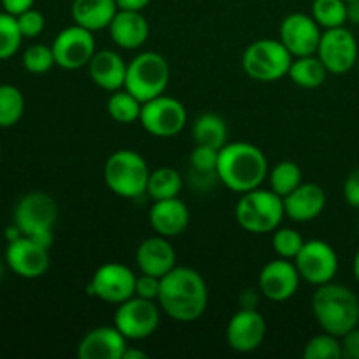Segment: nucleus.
<instances>
[{
	"label": "nucleus",
	"mask_w": 359,
	"mask_h": 359,
	"mask_svg": "<svg viewBox=\"0 0 359 359\" xmlns=\"http://www.w3.org/2000/svg\"><path fill=\"white\" fill-rule=\"evenodd\" d=\"M160 283H161L160 277L140 273V276H137V280H135V297L156 302L158 293H160Z\"/></svg>",
	"instance_id": "58836bf2"
},
{
	"label": "nucleus",
	"mask_w": 359,
	"mask_h": 359,
	"mask_svg": "<svg viewBox=\"0 0 359 359\" xmlns=\"http://www.w3.org/2000/svg\"><path fill=\"white\" fill-rule=\"evenodd\" d=\"M149 224L156 235L174 238L184 233L189 224V209L179 196L156 200L149 210Z\"/></svg>",
	"instance_id": "4be33fe9"
},
{
	"label": "nucleus",
	"mask_w": 359,
	"mask_h": 359,
	"mask_svg": "<svg viewBox=\"0 0 359 359\" xmlns=\"http://www.w3.org/2000/svg\"><path fill=\"white\" fill-rule=\"evenodd\" d=\"M312 314L323 332L342 339L359 325V298L353 290L332 280L312 294Z\"/></svg>",
	"instance_id": "7ed1b4c3"
},
{
	"label": "nucleus",
	"mask_w": 359,
	"mask_h": 359,
	"mask_svg": "<svg viewBox=\"0 0 359 359\" xmlns=\"http://www.w3.org/2000/svg\"><path fill=\"white\" fill-rule=\"evenodd\" d=\"M293 262L302 280L312 286L332 283L339 272V255L328 242L319 241V238L305 242Z\"/></svg>",
	"instance_id": "9b49d317"
},
{
	"label": "nucleus",
	"mask_w": 359,
	"mask_h": 359,
	"mask_svg": "<svg viewBox=\"0 0 359 359\" xmlns=\"http://www.w3.org/2000/svg\"><path fill=\"white\" fill-rule=\"evenodd\" d=\"M51 49L56 67L63 70H79L88 67L90 60L93 58L97 51V42H95L93 32L74 23L56 35Z\"/></svg>",
	"instance_id": "ddd939ff"
},
{
	"label": "nucleus",
	"mask_w": 359,
	"mask_h": 359,
	"mask_svg": "<svg viewBox=\"0 0 359 359\" xmlns=\"http://www.w3.org/2000/svg\"><path fill=\"white\" fill-rule=\"evenodd\" d=\"M293 55L279 39H259L242 55V69L258 83H276L290 72Z\"/></svg>",
	"instance_id": "0eeeda50"
},
{
	"label": "nucleus",
	"mask_w": 359,
	"mask_h": 359,
	"mask_svg": "<svg viewBox=\"0 0 359 359\" xmlns=\"http://www.w3.org/2000/svg\"><path fill=\"white\" fill-rule=\"evenodd\" d=\"M328 70L323 65L318 55H309V56H297L293 58L290 67L287 77L293 81L297 86L305 88V90H316L321 84H325Z\"/></svg>",
	"instance_id": "bb28decb"
},
{
	"label": "nucleus",
	"mask_w": 359,
	"mask_h": 359,
	"mask_svg": "<svg viewBox=\"0 0 359 359\" xmlns=\"http://www.w3.org/2000/svg\"><path fill=\"white\" fill-rule=\"evenodd\" d=\"M300 273L293 259H284L277 256L266 263L258 276V290L262 297L270 302H286L293 297L300 286Z\"/></svg>",
	"instance_id": "f3484780"
},
{
	"label": "nucleus",
	"mask_w": 359,
	"mask_h": 359,
	"mask_svg": "<svg viewBox=\"0 0 359 359\" xmlns=\"http://www.w3.org/2000/svg\"><path fill=\"white\" fill-rule=\"evenodd\" d=\"M21 230L20 228L16 226V224H13V226H9L6 230V238H7V242H13V241H16V238H20L21 237Z\"/></svg>",
	"instance_id": "de8ad7c7"
},
{
	"label": "nucleus",
	"mask_w": 359,
	"mask_h": 359,
	"mask_svg": "<svg viewBox=\"0 0 359 359\" xmlns=\"http://www.w3.org/2000/svg\"><path fill=\"white\" fill-rule=\"evenodd\" d=\"M170 83V67L165 56L156 51H144L133 56L126 67L125 90L140 102L156 98L167 91Z\"/></svg>",
	"instance_id": "423d86ee"
},
{
	"label": "nucleus",
	"mask_w": 359,
	"mask_h": 359,
	"mask_svg": "<svg viewBox=\"0 0 359 359\" xmlns=\"http://www.w3.org/2000/svg\"><path fill=\"white\" fill-rule=\"evenodd\" d=\"M312 18L318 21L323 30L346 27L347 2H344V0H314L312 2Z\"/></svg>",
	"instance_id": "2f4dec72"
},
{
	"label": "nucleus",
	"mask_w": 359,
	"mask_h": 359,
	"mask_svg": "<svg viewBox=\"0 0 359 359\" xmlns=\"http://www.w3.org/2000/svg\"><path fill=\"white\" fill-rule=\"evenodd\" d=\"M191 137L198 146L221 149L228 142V126L219 114L203 112L193 123Z\"/></svg>",
	"instance_id": "a878e982"
},
{
	"label": "nucleus",
	"mask_w": 359,
	"mask_h": 359,
	"mask_svg": "<svg viewBox=\"0 0 359 359\" xmlns=\"http://www.w3.org/2000/svg\"><path fill=\"white\" fill-rule=\"evenodd\" d=\"M358 226H359V216H358Z\"/></svg>",
	"instance_id": "864d4df0"
},
{
	"label": "nucleus",
	"mask_w": 359,
	"mask_h": 359,
	"mask_svg": "<svg viewBox=\"0 0 359 359\" xmlns=\"http://www.w3.org/2000/svg\"><path fill=\"white\" fill-rule=\"evenodd\" d=\"M7 263H6V258H0V279H2L4 276V270H6Z\"/></svg>",
	"instance_id": "8fccbe9b"
},
{
	"label": "nucleus",
	"mask_w": 359,
	"mask_h": 359,
	"mask_svg": "<svg viewBox=\"0 0 359 359\" xmlns=\"http://www.w3.org/2000/svg\"><path fill=\"white\" fill-rule=\"evenodd\" d=\"M2 7L6 13L13 14V16H20L25 11L32 9L35 4V0H0Z\"/></svg>",
	"instance_id": "79ce46f5"
},
{
	"label": "nucleus",
	"mask_w": 359,
	"mask_h": 359,
	"mask_svg": "<svg viewBox=\"0 0 359 359\" xmlns=\"http://www.w3.org/2000/svg\"><path fill=\"white\" fill-rule=\"evenodd\" d=\"M0 156H2V147H0Z\"/></svg>",
	"instance_id": "603ef678"
},
{
	"label": "nucleus",
	"mask_w": 359,
	"mask_h": 359,
	"mask_svg": "<svg viewBox=\"0 0 359 359\" xmlns=\"http://www.w3.org/2000/svg\"><path fill=\"white\" fill-rule=\"evenodd\" d=\"M25 114V97L14 84H0V128L18 125Z\"/></svg>",
	"instance_id": "c756f323"
},
{
	"label": "nucleus",
	"mask_w": 359,
	"mask_h": 359,
	"mask_svg": "<svg viewBox=\"0 0 359 359\" xmlns=\"http://www.w3.org/2000/svg\"><path fill=\"white\" fill-rule=\"evenodd\" d=\"M216 174L230 191L242 195L262 188L269 177V160L255 144L226 142L219 149Z\"/></svg>",
	"instance_id": "f03ea898"
},
{
	"label": "nucleus",
	"mask_w": 359,
	"mask_h": 359,
	"mask_svg": "<svg viewBox=\"0 0 359 359\" xmlns=\"http://www.w3.org/2000/svg\"><path fill=\"white\" fill-rule=\"evenodd\" d=\"M23 39L16 16L6 11L0 13V60L13 58L20 51Z\"/></svg>",
	"instance_id": "473e14b6"
},
{
	"label": "nucleus",
	"mask_w": 359,
	"mask_h": 359,
	"mask_svg": "<svg viewBox=\"0 0 359 359\" xmlns=\"http://www.w3.org/2000/svg\"><path fill=\"white\" fill-rule=\"evenodd\" d=\"M269 182L270 189L284 198V196L290 195L293 189H297L302 184V168L294 161H279L269 172Z\"/></svg>",
	"instance_id": "7c9ffc66"
},
{
	"label": "nucleus",
	"mask_w": 359,
	"mask_h": 359,
	"mask_svg": "<svg viewBox=\"0 0 359 359\" xmlns=\"http://www.w3.org/2000/svg\"><path fill=\"white\" fill-rule=\"evenodd\" d=\"M160 305L154 300H146L133 294L121 302L114 312V326L126 340L149 339L160 326Z\"/></svg>",
	"instance_id": "1a4fd4ad"
},
{
	"label": "nucleus",
	"mask_w": 359,
	"mask_h": 359,
	"mask_svg": "<svg viewBox=\"0 0 359 359\" xmlns=\"http://www.w3.org/2000/svg\"><path fill=\"white\" fill-rule=\"evenodd\" d=\"M126 67L128 63H125L119 53L100 49V51H95L93 58L88 63V74L98 88L112 93L125 88Z\"/></svg>",
	"instance_id": "b1692460"
},
{
	"label": "nucleus",
	"mask_w": 359,
	"mask_h": 359,
	"mask_svg": "<svg viewBox=\"0 0 359 359\" xmlns=\"http://www.w3.org/2000/svg\"><path fill=\"white\" fill-rule=\"evenodd\" d=\"M286 217L284 200L272 189L256 188L242 193L235 207V219L242 230L255 235L273 233Z\"/></svg>",
	"instance_id": "20e7f679"
},
{
	"label": "nucleus",
	"mask_w": 359,
	"mask_h": 359,
	"mask_svg": "<svg viewBox=\"0 0 359 359\" xmlns=\"http://www.w3.org/2000/svg\"><path fill=\"white\" fill-rule=\"evenodd\" d=\"M259 294L262 291H256L252 287H245L241 294H238V304H241V309H258L259 304Z\"/></svg>",
	"instance_id": "37998d69"
},
{
	"label": "nucleus",
	"mask_w": 359,
	"mask_h": 359,
	"mask_svg": "<svg viewBox=\"0 0 359 359\" xmlns=\"http://www.w3.org/2000/svg\"><path fill=\"white\" fill-rule=\"evenodd\" d=\"M358 70H359V60H358Z\"/></svg>",
	"instance_id": "5fc2aeb1"
},
{
	"label": "nucleus",
	"mask_w": 359,
	"mask_h": 359,
	"mask_svg": "<svg viewBox=\"0 0 359 359\" xmlns=\"http://www.w3.org/2000/svg\"><path fill=\"white\" fill-rule=\"evenodd\" d=\"M347 21L353 25H359V0L347 4Z\"/></svg>",
	"instance_id": "a18cd8bd"
},
{
	"label": "nucleus",
	"mask_w": 359,
	"mask_h": 359,
	"mask_svg": "<svg viewBox=\"0 0 359 359\" xmlns=\"http://www.w3.org/2000/svg\"><path fill=\"white\" fill-rule=\"evenodd\" d=\"M139 121L149 135L158 139H170L181 133L186 126L188 111L182 102L163 93L144 102Z\"/></svg>",
	"instance_id": "6e6552de"
},
{
	"label": "nucleus",
	"mask_w": 359,
	"mask_h": 359,
	"mask_svg": "<svg viewBox=\"0 0 359 359\" xmlns=\"http://www.w3.org/2000/svg\"><path fill=\"white\" fill-rule=\"evenodd\" d=\"M156 302L172 321L195 323L209 304L205 279L191 266H174L161 277Z\"/></svg>",
	"instance_id": "f257e3e1"
},
{
	"label": "nucleus",
	"mask_w": 359,
	"mask_h": 359,
	"mask_svg": "<svg viewBox=\"0 0 359 359\" xmlns=\"http://www.w3.org/2000/svg\"><path fill=\"white\" fill-rule=\"evenodd\" d=\"M344 358L359 359V326L342 337Z\"/></svg>",
	"instance_id": "a19ab883"
},
{
	"label": "nucleus",
	"mask_w": 359,
	"mask_h": 359,
	"mask_svg": "<svg viewBox=\"0 0 359 359\" xmlns=\"http://www.w3.org/2000/svg\"><path fill=\"white\" fill-rule=\"evenodd\" d=\"M321 27L312 18V14L293 13L287 14L279 28V41L286 46L287 51L297 56L316 55L321 41Z\"/></svg>",
	"instance_id": "dca6fc26"
},
{
	"label": "nucleus",
	"mask_w": 359,
	"mask_h": 359,
	"mask_svg": "<svg viewBox=\"0 0 359 359\" xmlns=\"http://www.w3.org/2000/svg\"><path fill=\"white\" fill-rule=\"evenodd\" d=\"M147 354L140 349H133V347H126L125 354H123V359H146Z\"/></svg>",
	"instance_id": "49530a36"
},
{
	"label": "nucleus",
	"mask_w": 359,
	"mask_h": 359,
	"mask_svg": "<svg viewBox=\"0 0 359 359\" xmlns=\"http://www.w3.org/2000/svg\"><path fill=\"white\" fill-rule=\"evenodd\" d=\"M344 2H347V4H349V2H356V0H344Z\"/></svg>",
	"instance_id": "3c124183"
},
{
	"label": "nucleus",
	"mask_w": 359,
	"mask_h": 359,
	"mask_svg": "<svg viewBox=\"0 0 359 359\" xmlns=\"http://www.w3.org/2000/svg\"><path fill=\"white\" fill-rule=\"evenodd\" d=\"M56 65L51 46L34 44L23 51V67L30 74H46Z\"/></svg>",
	"instance_id": "e433bc0d"
},
{
	"label": "nucleus",
	"mask_w": 359,
	"mask_h": 359,
	"mask_svg": "<svg viewBox=\"0 0 359 359\" xmlns=\"http://www.w3.org/2000/svg\"><path fill=\"white\" fill-rule=\"evenodd\" d=\"M316 55L330 74H346L358 65L359 49L353 32L346 27L325 30Z\"/></svg>",
	"instance_id": "4468645a"
},
{
	"label": "nucleus",
	"mask_w": 359,
	"mask_h": 359,
	"mask_svg": "<svg viewBox=\"0 0 359 359\" xmlns=\"http://www.w3.org/2000/svg\"><path fill=\"white\" fill-rule=\"evenodd\" d=\"M353 270H354V277H356V280L359 283V249L356 251V256H354Z\"/></svg>",
	"instance_id": "09e8293b"
},
{
	"label": "nucleus",
	"mask_w": 359,
	"mask_h": 359,
	"mask_svg": "<svg viewBox=\"0 0 359 359\" xmlns=\"http://www.w3.org/2000/svg\"><path fill=\"white\" fill-rule=\"evenodd\" d=\"M16 20L25 39H34L44 32V27H46L44 14H42L41 11L34 9V7L25 11V13H21L20 16H16Z\"/></svg>",
	"instance_id": "4c0bfd02"
},
{
	"label": "nucleus",
	"mask_w": 359,
	"mask_h": 359,
	"mask_svg": "<svg viewBox=\"0 0 359 359\" xmlns=\"http://www.w3.org/2000/svg\"><path fill=\"white\" fill-rule=\"evenodd\" d=\"M284 212L294 223H307L321 216L326 207V193L316 182H302L284 196Z\"/></svg>",
	"instance_id": "412c9836"
},
{
	"label": "nucleus",
	"mask_w": 359,
	"mask_h": 359,
	"mask_svg": "<svg viewBox=\"0 0 359 359\" xmlns=\"http://www.w3.org/2000/svg\"><path fill=\"white\" fill-rule=\"evenodd\" d=\"M181 189V174L172 167H160L149 174L146 195L153 198V202H156V200L175 198V196H179Z\"/></svg>",
	"instance_id": "cd10ccee"
},
{
	"label": "nucleus",
	"mask_w": 359,
	"mask_h": 359,
	"mask_svg": "<svg viewBox=\"0 0 359 359\" xmlns=\"http://www.w3.org/2000/svg\"><path fill=\"white\" fill-rule=\"evenodd\" d=\"M109 34L118 48L132 51L146 44L149 37V23L144 18L142 11L118 9L109 25Z\"/></svg>",
	"instance_id": "5701e85b"
},
{
	"label": "nucleus",
	"mask_w": 359,
	"mask_h": 359,
	"mask_svg": "<svg viewBox=\"0 0 359 359\" xmlns=\"http://www.w3.org/2000/svg\"><path fill=\"white\" fill-rule=\"evenodd\" d=\"M118 13L116 0H74L72 20L90 32L109 28L112 18Z\"/></svg>",
	"instance_id": "393cba45"
},
{
	"label": "nucleus",
	"mask_w": 359,
	"mask_h": 359,
	"mask_svg": "<svg viewBox=\"0 0 359 359\" xmlns=\"http://www.w3.org/2000/svg\"><path fill=\"white\" fill-rule=\"evenodd\" d=\"M118 9L125 11H142L151 4V0H116Z\"/></svg>",
	"instance_id": "c03bdc74"
},
{
	"label": "nucleus",
	"mask_w": 359,
	"mask_h": 359,
	"mask_svg": "<svg viewBox=\"0 0 359 359\" xmlns=\"http://www.w3.org/2000/svg\"><path fill=\"white\" fill-rule=\"evenodd\" d=\"M128 340L112 326H97L90 330L77 344L79 359H123Z\"/></svg>",
	"instance_id": "6ab92c4d"
},
{
	"label": "nucleus",
	"mask_w": 359,
	"mask_h": 359,
	"mask_svg": "<svg viewBox=\"0 0 359 359\" xmlns=\"http://www.w3.org/2000/svg\"><path fill=\"white\" fill-rule=\"evenodd\" d=\"M265 335L266 323L258 309H241L228 321L226 342L235 353H255L263 344Z\"/></svg>",
	"instance_id": "a211bd4d"
},
{
	"label": "nucleus",
	"mask_w": 359,
	"mask_h": 359,
	"mask_svg": "<svg viewBox=\"0 0 359 359\" xmlns=\"http://www.w3.org/2000/svg\"><path fill=\"white\" fill-rule=\"evenodd\" d=\"M56 219H58V203L44 191L27 193L14 207V224L27 237L42 231H53Z\"/></svg>",
	"instance_id": "f8f14e48"
},
{
	"label": "nucleus",
	"mask_w": 359,
	"mask_h": 359,
	"mask_svg": "<svg viewBox=\"0 0 359 359\" xmlns=\"http://www.w3.org/2000/svg\"><path fill=\"white\" fill-rule=\"evenodd\" d=\"M137 276L130 266L109 262L98 266L88 284V293L105 304L119 305L135 294Z\"/></svg>",
	"instance_id": "9d476101"
},
{
	"label": "nucleus",
	"mask_w": 359,
	"mask_h": 359,
	"mask_svg": "<svg viewBox=\"0 0 359 359\" xmlns=\"http://www.w3.org/2000/svg\"><path fill=\"white\" fill-rule=\"evenodd\" d=\"M177 262V255L175 249L172 248L170 241L161 235H154V237L146 238L140 242L135 252V263L139 266L140 273H147V276L163 277L170 272Z\"/></svg>",
	"instance_id": "aec40b11"
},
{
	"label": "nucleus",
	"mask_w": 359,
	"mask_h": 359,
	"mask_svg": "<svg viewBox=\"0 0 359 359\" xmlns=\"http://www.w3.org/2000/svg\"><path fill=\"white\" fill-rule=\"evenodd\" d=\"M217 158H219V149H214L209 146H198L195 144V149L189 154V165H191V174L196 177H212L217 179Z\"/></svg>",
	"instance_id": "f704fd0d"
},
{
	"label": "nucleus",
	"mask_w": 359,
	"mask_h": 359,
	"mask_svg": "<svg viewBox=\"0 0 359 359\" xmlns=\"http://www.w3.org/2000/svg\"><path fill=\"white\" fill-rule=\"evenodd\" d=\"M140 111H142V102L133 97L125 88L118 91H112L107 100V112L116 123L121 125H132L139 121Z\"/></svg>",
	"instance_id": "c85d7f7f"
},
{
	"label": "nucleus",
	"mask_w": 359,
	"mask_h": 359,
	"mask_svg": "<svg viewBox=\"0 0 359 359\" xmlns=\"http://www.w3.org/2000/svg\"><path fill=\"white\" fill-rule=\"evenodd\" d=\"M149 165L142 154L133 149H118L104 165V181L114 195L133 200L146 195Z\"/></svg>",
	"instance_id": "39448f33"
},
{
	"label": "nucleus",
	"mask_w": 359,
	"mask_h": 359,
	"mask_svg": "<svg viewBox=\"0 0 359 359\" xmlns=\"http://www.w3.org/2000/svg\"><path fill=\"white\" fill-rule=\"evenodd\" d=\"M305 241L293 228H277L272 235V249L279 258L294 259L304 248Z\"/></svg>",
	"instance_id": "c9c22d12"
},
{
	"label": "nucleus",
	"mask_w": 359,
	"mask_h": 359,
	"mask_svg": "<svg viewBox=\"0 0 359 359\" xmlns=\"http://www.w3.org/2000/svg\"><path fill=\"white\" fill-rule=\"evenodd\" d=\"M305 359H342V342L332 333H319L312 337L304 347Z\"/></svg>",
	"instance_id": "72a5a7b5"
},
{
	"label": "nucleus",
	"mask_w": 359,
	"mask_h": 359,
	"mask_svg": "<svg viewBox=\"0 0 359 359\" xmlns=\"http://www.w3.org/2000/svg\"><path fill=\"white\" fill-rule=\"evenodd\" d=\"M344 198L354 209H359V168L351 172L344 182Z\"/></svg>",
	"instance_id": "ea45409f"
},
{
	"label": "nucleus",
	"mask_w": 359,
	"mask_h": 359,
	"mask_svg": "<svg viewBox=\"0 0 359 359\" xmlns=\"http://www.w3.org/2000/svg\"><path fill=\"white\" fill-rule=\"evenodd\" d=\"M4 258H6L7 269L21 279H39L49 269V249L37 244L34 238L27 235L7 242Z\"/></svg>",
	"instance_id": "2eb2a0df"
}]
</instances>
